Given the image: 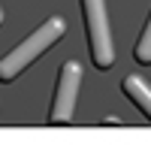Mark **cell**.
Masks as SVG:
<instances>
[{
  "label": "cell",
  "instance_id": "cell-1",
  "mask_svg": "<svg viewBox=\"0 0 151 145\" xmlns=\"http://www.w3.org/2000/svg\"><path fill=\"white\" fill-rule=\"evenodd\" d=\"M64 33H67L64 18H60V15L48 18L42 27H36V30H33V33H30L27 39L18 45V48H12V52H9L3 60H0V79H3V82L15 79L18 72L30 64V60H36V57H40L45 48H48V45H55V42H58Z\"/></svg>",
  "mask_w": 151,
  "mask_h": 145
},
{
  "label": "cell",
  "instance_id": "cell-2",
  "mask_svg": "<svg viewBox=\"0 0 151 145\" xmlns=\"http://www.w3.org/2000/svg\"><path fill=\"white\" fill-rule=\"evenodd\" d=\"M85 21H88V42H91V60L94 67L109 70L115 64V48H112V33L106 24V6L103 0H82Z\"/></svg>",
  "mask_w": 151,
  "mask_h": 145
},
{
  "label": "cell",
  "instance_id": "cell-3",
  "mask_svg": "<svg viewBox=\"0 0 151 145\" xmlns=\"http://www.w3.org/2000/svg\"><path fill=\"white\" fill-rule=\"evenodd\" d=\"M79 82H82V67L76 60H67L60 67V79H58V88H55V103H52V112H48V121L67 124L73 118L76 97H79Z\"/></svg>",
  "mask_w": 151,
  "mask_h": 145
},
{
  "label": "cell",
  "instance_id": "cell-4",
  "mask_svg": "<svg viewBox=\"0 0 151 145\" xmlns=\"http://www.w3.org/2000/svg\"><path fill=\"white\" fill-rule=\"evenodd\" d=\"M124 94H127L130 100L151 118V88H148L139 76H127V79H124Z\"/></svg>",
  "mask_w": 151,
  "mask_h": 145
},
{
  "label": "cell",
  "instance_id": "cell-5",
  "mask_svg": "<svg viewBox=\"0 0 151 145\" xmlns=\"http://www.w3.org/2000/svg\"><path fill=\"white\" fill-rule=\"evenodd\" d=\"M136 60L139 64H151V18L145 24V30L139 36V45H136Z\"/></svg>",
  "mask_w": 151,
  "mask_h": 145
}]
</instances>
